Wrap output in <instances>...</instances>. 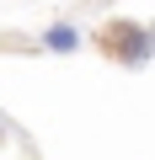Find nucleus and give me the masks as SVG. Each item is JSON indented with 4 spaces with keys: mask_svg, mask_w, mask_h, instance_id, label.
I'll use <instances>...</instances> for the list:
<instances>
[{
    "mask_svg": "<svg viewBox=\"0 0 155 160\" xmlns=\"http://www.w3.org/2000/svg\"><path fill=\"white\" fill-rule=\"evenodd\" d=\"M96 43H102V53H107L112 64H123V69H144V64L155 59V27L128 22V16L107 22V27L96 32Z\"/></svg>",
    "mask_w": 155,
    "mask_h": 160,
    "instance_id": "obj_1",
    "label": "nucleus"
},
{
    "mask_svg": "<svg viewBox=\"0 0 155 160\" xmlns=\"http://www.w3.org/2000/svg\"><path fill=\"white\" fill-rule=\"evenodd\" d=\"M38 48H43V53H59V59H64V53H80V48H86V32L75 27L70 16H59V22H48V27L38 32Z\"/></svg>",
    "mask_w": 155,
    "mask_h": 160,
    "instance_id": "obj_2",
    "label": "nucleus"
},
{
    "mask_svg": "<svg viewBox=\"0 0 155 160\" xmlns=\"http://www.w3.org/2000/svg\"><path fill=\"white\" fill-rule=\"evenodd\" d=\"M0 139H16V123H11L6 112H0Z\"/></svg>",
    "mask_w": 155,
    "mask_h": 160,
    "instance_id": "obj_3",
    "label": "nucleus"
}]
</instances>
